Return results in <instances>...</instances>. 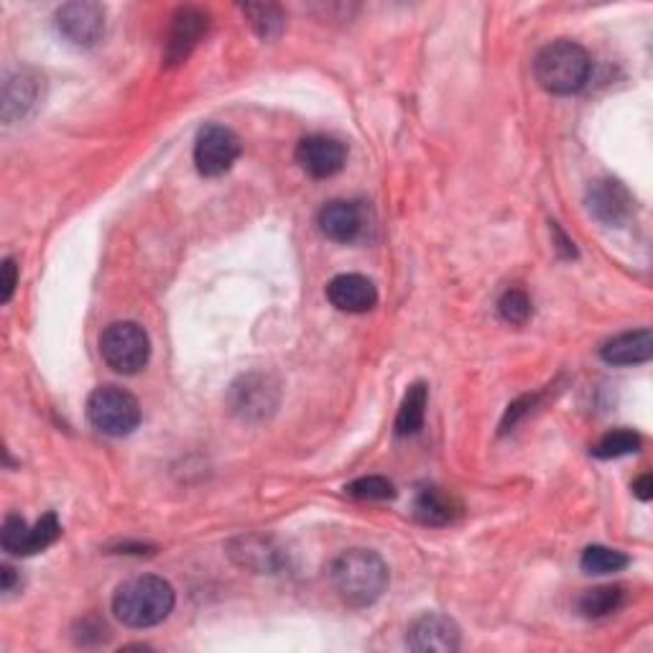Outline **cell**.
<instances>
[{"label": "cell", "instance_id": "obj_7", "mask_svg": "<svg viewBox=\"0 0 653 653\" xmlns=\"http://www.w3.org/2000/svg\"><path fill=\"white\" fill-rule=\"evenodd\" d=\"M59 37L67 39L72 47L92 49L106 37V8L90 0L65 3L55 16Z\"/></svg>", "mask_w": 653, "mask_h": 653}, {"label": "cell", "instance_id": "obj_22", "mask_svg": "<svg viewBox=\"0 0 653 653\" xmlns=\"http://www.w3.org/2000/svg\"><path fill=\"white\" fill-rule=\"evenodd\" d=\"M641 444L643 439L633 429H615L611 434H605V437L595 444L592 455L597 459H617L625 455H635V452L641 449Z\"/></svg>", "mask_w": 653, "mask_h": 653}, {"label": "cell", "instance_id": "obj_21", "mask_svg": "<svg viewBox=\"0 0 653 653\" xmlns=\"http://www.w3.org/2000/svg\"><path fill=\"white\" fill-rule=\"evenodd\" d=\"M580 567L587 574H613L629 567V556L611 546H587L582 552Z\"/></svg>", "mask_w": 653, "mask_h": 653}, {"label": "cell", "instance_id": "obj_24", "mask_svg": "<svg viewBox=\"0 0 653 653\" xmlns=\"http://www.w3.org/2000/svg\"><path fill=\"white\" fill-rule=\"evenodd\" d=\"M531 311H534V307H531V299H528L526 291L508 289L506 294L501 296L498 315H501L503 321H508V325H513V327L526 325L528 317H531Z\"/></svg>", "mask_w": 653, "mask_h": 653}, {"label": "cell", "instance_id": "obj_31", "mask_svg": "<svg viewBox=\"0 0 653 653\" xmlns=\"http://www.w3.org/2000/svg\"><path fill=\"white\" fill-rule=\"evenodd\" d=\"M552 230H554V235H556V243H560V246H556V248L562 250V256H564V258H574V256H577V248H574V243L567 238V235H564V232L560 230V225L552 222Z\"/></svg>", "mask_w": 653, "mask_h": 653}, {"label": "cell", "instance_id": "obj_18", "mask_svg": "<svg viewBox=\"0 0 653 653\" xmlns=\"http://www.w3.org/2000/svg\"><path fill=\"white\" fill-rule=\"evenodd\" d=\"M426 404H429V386L426 383H414L400 400L396 416V434L398 437H414L419 434L426 419Z\"/></svg>", "mask_w": 653, "mask_h": 653}, {"label": "cell", "instance_id": "obj_16", "mask_svg": "<svg viewBox=\"0 0 653 653\" xmlns=\"http://www.w3.org/2000/svg\"><path fill=\"white\" fill-rule=\"evenodd\" d=\"M600 358L607 365H641L653 358V333L649 327L635 329V333H623L613 337L611 343L603 345Z\"/></svg>", "mask_w": 653, "mask_h": 653}, {"label": "cell", "instance_id": "obj_29", "mask_svg": "<svg viewBox=\"0 0 653 653\" xmlns=\"http://www.w3.org/2000/svg\"><path fill=\"white\" fill-rule=\"evenodd\" d=\"M633 495L639 501H643V503H649L653 498V477L649 473L641 475L639 481L633 483Z\"/></svg>", "mask_w": 653, "mask_h": 653}, {"label": "cell", "instance_id": "obj_11", "mask_svg": "<svg viewBox=\"0 0 653 653\" xmlns=\"http://www.w3.org/2000/svg\"><path fill=\"white\" fill-rule=\"evenodd\" d=\"M296 161L311 179H329L343 171L347 161V148L333 136H307L296 146Z\"/></svg>", "mask_w": 653, "mask_h": 653}, {"label": "cell", "instance_id": "obj_30", "mask_svg": "<svg viewBox=\"0 0 653 653\" xmlns=\"http://www.w3.org/2000/svg\"><path fill=\"white\" fill-rule=\"evenodd\" d=\"M16 585H21L19 574H16L11 564H3V567H0V590H3L8 595V592L16 590Z\"/></svg>", "mask_w": 653, "mask_h": 653}, {"label": "cell", "instance_id": "obj_2", "mask_svg": "<svg viewBox=\"0 0 653 653\" xmlns=\"http://www.w3.org/2000/svg\"><path fill=\"white\" fill-rule=\"evenodd\" d=\"M174 605H177V592L156 574L128 580L112 595V613L128 629H154L167 621Z\"/></svg>", "mask_w": 653, "mask_h": 653}, {"label": "cell", "instance_id": "obj_3", "mask_svg": "<svg viewBox=\"0 0 653 653\" xmlns=\"http://www.w3.org/2000/svg\"><path fill=\"white\" fill-rule=\"evenodd\" d=\"M592 62L577 41H552L534 59V77L542 90L552 95H574L587 85Z\"/></svg>", "mask_w": 653, "mask_h": 653}, {"label": "cell", "instance_id": "obj_25", "mask_svg": "<svg viewBox=\"0 0 653 653\" xmlns=\"http://www.w3.org/2000/svg\"><path fill=\"white\" fill-rule=\"evenodd\" d=\"M62 536V524H59L57 513H47L37 521V526H31L29 534V546H26V556L39 554L51 544H57V538Z\"/></svg>", "mask_w": 653, "mask_h": 653}, {"label": "cell", "instance_id": "obj_20", "mask_svg": "<svg viewBox=\"0 0 653 653\" xmlns=\"http://www.w3.org/2000/svg\"><path fill=\"white\" fill-rule=\"evenodd\" d=\"M623 605V587L617 585H605L582 592L580 597V613L590 617V621H597V617H607L617 613V607Z\"/></svg>", "mask_w": 653, "mask_h": 653}, {"label": "cell", "instance_id": "obj_8", "mask_svg": "<svg viewBox=\"0 0 653 653\" xmlns=\"http://www.w3.org/2000/svg\"><path fill=\"white\" fill-rule=\"evenodd\" d=\"M43 100V77L31 67L11 69L3 77V98H0V116L3 123H19L31 118Z\"/></svg>", "mask_w": 653, "mask_h": 653}, {"label": "cell", "instance_id": "obj_4", "mask_svg": "<svg viewBox=\"0 0 653 653\" xmlns=\"http://www.w3.org/2000/svg\"><path fill=\"white\" fill-rule=\"evenodd\" d=\"M87 422L108 437H128L141 424V404L118 386H100L87 398Z\"/></svg>", "mask_w": 653, "mask_h": 653}, {"label": "cell", "instance_id": "obj_28", "mask_svg": "<svg viewBox=\"0 0 653 653\" xmlns=\"http://www.w3.org/2000/svg\"><path fill=\"white\" fill-rule=\"evenodd\" d=\"M534 404H536V396H524V398L513 400V404L508 406L506 416H503L501 432H511L513 426H516V424H518L521 419H524V416L528 414V408H534Z\"/></svg>", "mask_w": 653, "mask_h": 653}, {"label": "cell", "instance_id": "obj_17", "mask_svg": "<svg viewBox=\"0 0 653 653\" xmlns=\"http://www.w3.org/2000/svg\"><path fill=\"white\" fill-rule=\"evenodd\" d=\"M459 506L452 495L442 493L439 487H424L414 501V516L426 526H447L457 518Z\"/></svg>", "mask_w": 653, "mask_h": 653}, {"label": "cell", "instance_id": "obj_6", "mask_svg": "<svg viewBox=\"0 0 653 653\" xmlns=\"http://www.w3.org/2000/svg\"><path fill=\"white\" fill-rule=\"evenodd\" d=\"M240 159V138L225 126H205L195 141V167L207 179L228 174Z\"/></svg>", "mask_w": 653, "mask_h": 653}, {"label": "cell", "instance_id": "obj_1", "mask_svg": "<svg viewBox=\"0 0 653 653\" xmlns=\"http://www.w3.org/2000/svg\"><path fill=\"white\" fill-rule=\"evenodd\" d=\"M388 567L380 560V554L370 552V548H350L343 552L329 567V582L337 597L343 600L347 607H370L383 597L388 590Z\"/></svg>", "mask_w": 653, "mask_h": 653}, {"label": "cell", "instance_id": "obj_26", "mask_svg": "<svg viewBox=\"0 0 653 653\" xmlns=\"http://www.w3.org/2000/svg\"><path fill=\"white\" fill-rule=\"evenodd\" d=\"M29 534H31V526L26 524L21 516H6L3 528H0V544H3V552L13 556H26Z\"/></svg>", "mask_w": 653, "mask_h": 653}, {"label": "cell", "instance_id": "obj_5", "mask_svg": "<svg viewBox=\"0 0 653 653\" xmlns=\"http://www.w3.org/2000/svg\"><path fill=\"white\" fill-rule=\"evenodd\" d=\"M100 355L110 370L136 376L151 358V339L138 321H112L100 335Z\"/></svg>", "mask_w": 653, "mask_h": 653}, {"label": "cell", "instance_id": "obj_19", "mask_svg": "<svg viewBox=\"0 0 653 653\" xmlns=\"http://www.w3.org/2000/svg\"><path fill=\"white\" fill-rule=\"evenodd\" d=\"M243 13H246V19L250 21V26H254V31L264 41L278 39L286 29V13L284 8L276 3H248L243 6Z\"/></svg>", "mask_w": 653, "mask_h": 653}, {"label": "cell", "instance_id": "obj_13", "mask_svg": "<svg viewBox=\"0 0 653 653\" xmlns=\"http://www.w3.org/2000/svg\"><path fill=\"white\" fill-rule=\"evenodd\" d=\"M587 207L595 220L611 228H621V225L633 215V195L625 189L621 181L615 179H600L587 191Z\"/></svg>", "mask_w": 653, "mask_h": 653}, {"label": "cell", "instance_id": "obj_27", "mask_svg": "<svg viewBox=\"0 0 653 653\" xmlns=\"http://www.w3.org/2000/svg\"><path fill=\"white\" fill-rule=\"evenodd\" d=\"M16 286H19V266L13 258H6L0 266V304H8L13 299Z\"/></svg>", "mask_w": 653, "mask_h": 653}, {"label": "cell", "instance_id": "obj_12", "mask_svg": "<svg viewBox=\"0 0 653 653\" xmlns=\"http://www.w3.org/2000/svg\"><path fill=\"white\" fill-rule=\"evenodd\" d=\"M459 629L442 613H424L408 625L406 646L412 651H439L452 653L459 649Z\"/></svg>", "mask_w": 653, "mask_h": 653}, {"label": "cell", "instance_id": "obj_15", "mask_svg": "<svg viewBox=\"0 0 653 653\" xmlns=\"http://www.w3.org/2000/svg\"><path fill=\"white\" fill-rule=\"evenodd\" d=\"M317 225L325 238L335 243H353L358 240L365 230V212L358 202L335 199V202L321 207Z\"/></svg>", "mask_w": 653, "mask_h": 653}, {"label": "cell", "instance_id": "obj_10", "mask_svg": "<svg viewBox=\"0 0 653 653\" xmlns=\"http://www.w3.org/2000/svg\"><path fill=\"white\" fill-rule=\"evenodd\" d=\"M210 29V16L199 8H179L171 19V29L167 37V49H164V59L169 67H177L187 62L191 51L197 49V43L207 37Z\"/></svg>", "mask_w": 653, "mask_h": 653}, {"label": "cell", "instance_id": "obj_23", "mask_svg": "<svg viewBox=\"0 0 653 653\" xmlns=\"http://www.w3.org/2000/svg\"><path fill=\"white\" fill-rule=\"evenodd\" d=\"M345 493L355 501H390V498H396L394 483L386 481V477H380V475L360 477V481L347 485Z\"/></svg>", "mask_w": 653, "mask_h": 653}, {"label": "cell", "instance_id": "obj_14", "mask_svg": "<svg viewBox=\"0 0 653 653\" xmlns=\"http://www.w3.org/2000/svg\"><path fill=\"white\" fill-rule=\"evenodd\" d=\"M327 299L345 315H365L378 304V289L368 276L339 274L327 284Z\"/></svg>", "mask_w": 653, "mask_h": 653}, {"label": "cell", "instance_id": "obj_9", "mask_svg": "<svg viewBox=\"0 0 653 653\" xmlns=\"http://www.w3.org/2000/svg\"><path fill=\"white\" fill-rule=\"evenodd\" d=\"M278 406V383L264 373H248L230 390V408L243 422H260Z\"/></svg>", "mask_w": 653, "mask_h": 653}]
</instances>
